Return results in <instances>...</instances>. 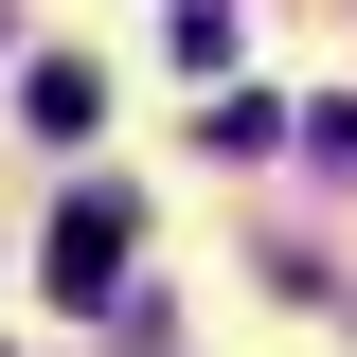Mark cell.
I'll list each match as a JSON object with an SVG mask.
<instances>
[{"instance_id":"cell-1","label":"cell","mask_w":357,"mask_h":357,"mask_svg":"<svg viewBox=\"0 0 357 357\" xmlns=\"http://www.w3.org/2000/svg\"><path fill=\"white\" fill-rule=\"evenodd\" d=\"M126 286V197H72L54 215V304H107Z\"/></svg>"},{"instance_id":"cell-3","label":"cell","mask_w":357,"mask_h":357,"mask_svg":"<svg viewBox=\"0 0 357 357\" xmlns=\"http://www.w3.org/2000/svg\"><path fill=\"white\" fill-rule=\"evenodd\" d=\"M304 161H340V178H357V107H304Z\"/></svg>"},{"instance_id":"cell-2","label":"cell","mask_w":357,"mask_h":357,"mask_svg":"<svg viewBox=\"0 0 357 357\" xmlns=\"http://www.w3.org/2000/svg\"><path fill=\"white\" fill-rule=\"evenodd\" d=\"M161 36H178V72H232V0H178Z\"/></svg>"}]
</instances>
